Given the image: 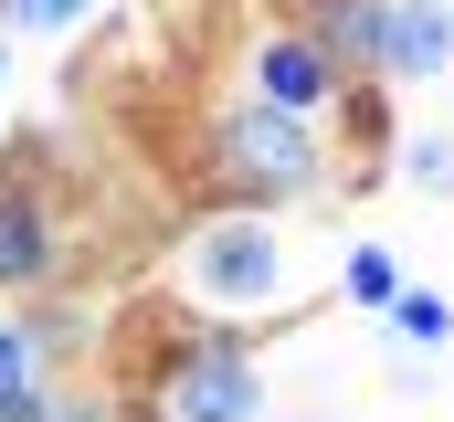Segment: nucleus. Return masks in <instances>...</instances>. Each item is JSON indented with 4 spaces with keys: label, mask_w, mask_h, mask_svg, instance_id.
Wrapping results in <instances>:
<instances>
[{
    "label": "nucleus",
    "mask_w": 454,
    "mask_h": 422,
    "mask_svg": "<svg viewBox=\"0 0 454 422\" xmlns=\"http://www.w3.org/2000/svg\"><path fill=\"white\" fill-rule=\"evenodd\" d=\"M180 422H254V359L232 338H191V359H180Z\"/></svg>",
    "instance_id": "obj_1"
},
{
    "label": "nucleus",
    "mask_w": 454,
    "mask_h": 422,
    "mask_svg": "<svg viewBox=\"0 0 454 422\" xmlns=\"http://www.w3.org/2000/svg\"><path fill=\"white\" fill-rule=\"evenodd\" d=\"M232 159H243V180H264V191H296L317 159H307V127L296 116H275V106H243L232 116Z\"/></svg>",
    "instance_id": "obj_2"
},
{
    "label": "nucleus",
    "mask_w": 454,
    "mask_h": 422,
    "mask_svg": "<svg viewBox=\"0 0 454 422\" xmlns=\"http://www.w3.org/2000/svg\"><path fill=\"white\" fill-rule=\"evenodd\" d=\"M191 275H201L212 296H275V232H264V222H223Z\"/></svg>",
    "instance_id": "obj_3"
},
{
    "label": "nucleus",
    "mask_w": 454,
    "mask_h": 422,
    "mask_svg": "<svg viewBox=\"0 0 454 422\" xmlns=\"http://www.w3.org/2000/svg\"><path fill=\"white\" fill-rule=\"evenodd\" d=\"M380 64H391L402 85H412V74H444V64H454V21L434 11V0H402L391 32H380Z\"/></svg>",
    "instance_id": "obj_4"
},
{
    "label": "nucleus",
    "mask_w": 454,
    "mask_h": 422,
    "mask_svg": "<svg viewBox=\"0 0 454 422\" xmlns=\"http://www.w3.org/2000/svg\"><path fill=\"white\" fill-rule=\"evenodd\" d=\"M254 85H264V106H275V116H307V106L328 96V53H317V43H264Z\"/></svg>",
    "instance_id": "obj_5"
},
{
    "label": "nucleus",
    "mask_w": 454,
    "mask_h": 422,
    "mask_svg": "<svg viewBox=\"0 0 454 422\" xmlns=\"http://www.w3.org/2000/svg\"><path fill=\"white\" fill-rule=\"evenodd\" d=\"M43 264H53V232H43L32 191H0V285H32Z\"/></svg>",
    "instance_id": "obj_6"
},
{
    "label": "nucleus",
    "mask_w": 454,
    "mask_h": 422,
    "mask_svg": "<svg viewBox=\"0 0 454 422\" xmlns=\"http://www.w3.org/2000/svg\"><path fill=\"white\" fill-rule=\"evenodd\" d=\"M380 32H391V11H380V0H328L317 53H380Z\"/></svg>",
    "instance_id": "obj_7"
},
{
    "label": "nucleus",
    "mask_w": 454,
    "mask_h": 422,
    "mask_svg": "<svg viewBox=\"0 0 454 422\" xmlns=\"http://www.w3.org/2000/svg\"><path fill=\"white\" fill-rule=\"evenodd\" d=\"M0 422H43V402H32V348L0 327Z\"/></svg>",
    "instance_id": "obj_8"
},
{
    "label": "nucleus",
    "mask_w": 454,
    "mask_h": 422,
    "mask_svg": "<svg viewBox=\"0 0 454 422\" xmlns=\"http://www.w3.org/2000/svg\"><path fill=\"white\" fill-rule=\"evenodd\" d=\"M391 316H402V338H423V348L454 327V316H444V296H391Z\"/></svg>",
    "instance_id": "obj_9"
},
{
    "label": "nucleus",
    "mask_w": 454,
    "mask_h": 422,
    "mask_svg": "<svg viewBox=\"0 0 454 422\" xmlns=\"http://www.w3.org/2000/svg\"><path fill=\"white\" fill-rule=\"evenodd\" d=\"M11 21H21V32H74L85 0H11Z\"/></svg>",
    "instance_id": "obj_10"
},
{
    "label": "nucleus",
    "mask_w": 454,
    "mask_h": 422,
    "mask_svg": "<svg viewBox=\"0 0 454 422\" xmlns=\"http://www.w3.org/2000/svg\"><path fill=\"white\" fill-rule=\"evenodd\" d=\"M348 285H359V296H370V307H391V296H402V285H391V264H380V254H359V264H348Z\"/></svg>",
    "instance_id": "obj_11"
},
{
    "label": "nucleus",
    "mask_w": 454,
    "mask_h": 422,
    "mask_svg": "<svg viewBox=\"0 0 454 422\" xmlns=\"http://www.w3.org/2000/svg\"><path fill=\"white\" fill-rule=\"evenodd\" d=\"M423 191H454V137H434V148H423Z\"/></svg>",
    "instance_id": "obj_12"
}]
</instances>
